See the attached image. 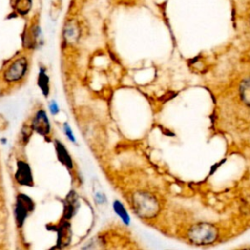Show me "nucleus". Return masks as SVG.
I'll return each mask as SVG.
<instances>
[{
	"instance_id": "obj_1",
	"label": "nucleus",
	"mask_w": 250,
	"mask_h": 250,
	"mask_svg": "<svg viewBox=\"0 0 250 250\" xmlns=\"http://www.w3.org/2000/svg\"><path fill=\"white\" fill-rule=\"evenodd\" d=\"M135 212L142 218L149 219L159 211V204L154 196L146 192H137L133 195Z\"/></svg>"
},
{
	"instance_id": "obj_2",
	"label": "nucleus",
	"mask_w": 250,
	"mask_h": 250,
	"mask_svg": "<svg viewBox=\"0 0 250 250\" xmlns=\"http://www.w3.org/2000/svg\"><path fill=\"white\" fill-rule=\"evenodd\" d=\"M188 237L196 244L211 243L217 237V229L210 224H198L189 229Z\"/></svg>"
},
{
	"instance_id": "obj_3",
	"label": "nucleus",
	"mask_w": 250,
	"mask_h": 250,
	"mask_svg": "<svg viewBox=\"0 0 250 250\" xmlns=\"http://www.w3.org/2000/svg\"><path fill=\"white\" fill-rule=\"evenodd\" d=\"M33 200L24 193H19L16 199L15 206V220L18 228H21L25 219L34 210Z\"/></svg>"
},
{
	"instance_id": "obj_4",
	"label": "nucleus",
	"mask_w": 250,
	"mask_h": 250,
	"mask_svg": "<svg viewBox=\"0 0 250 250\" xmlns=\"http://www.w3.org/2000/svg\"><path fill=\"white\" fill-rule=\"evenodd\" d=\"M28 62L23 57L13 62L4 71V78L8 82H16L21 80L27 71Z\"/></svg>"
},
{
	"instance_id": "obj_5",
	"label": "nucleus",
	"mask_w": 250,
	"mask_h": 250,
	"mask_svg": "<svg viewBox=\"0 0 250 250\" xmlns=\"http://www.w3.org/2000/svg\"><path fill=\"white\" fill-rule=\"evenodd\" d=\"M15 179L21 186L31 187L33 186V177L31 168L24 160H19L17 162V170L15 173Z\"/></svg>"
},
{
	"instance_id": "obj_6",
	"label": "nucleus",
	"mask_w": 250,
	"mask_h": 250,
	"mask_svg": "<svg viewBox=\"0 0 250 250\" xmlns=\"http://www.w3.org/2000/svg\"><path fill=\"white\" fill-rule=\"evenodd\" d=\"M30 128L42 136H47L50 134L51 125L47 113L44 109H39L35 113L34 117L32 118Z\"/></svg>"
},
{
	"instance_id": "obj_7",
	"label": "nucleus",
	"mask_w": 250,
	"mask_h": 250,
	"mask_svg": "<svg viewBox=\"0 0 250 250\" xmlns=\"http://www.w3.org/2000/svg\"><path fill=\"white\" fill-rule=\"evenodd\" d=\"M55 147H56V152H57V156L58 159L64 165L66 166L67 169H72L73 167V162L72 159L68 153V151L66 150L65 146L63 144H62L60 141L56 140L55 141Z\"/></svg>"
},
{
	"instance_id": "obj_8",
	"label": "nucleus",
	"mask_w": 250,
	"mask_h": 250,
	"mask_svg": "<svg viewBox=\"0 0 250 250\" xmlns=\"http://www.w3.org/2000/svg\"><path fill=\"white\" fill-rule=\"evenodd\" d=\"M76 203L77 198L74 195H71V193L67 196L65 202H64V212H63V218L65 220L70 219L76 210Z\"/></svg>"
},
{
	"instance_id": "obj_9",
	"label": "nucleus",
	"mask_w": 250,
	"mask_h": 250,
	"mask_svg": "<svg viewBox=\"0 0 250 250\" xmlns=\"http://www.w3.org/2000/svg\"><path fill=\"white\" fill-rule=\"evenodd\" d=\"M37 83L38 86L40 87L43 95L45 97H48L49 95V77L45 72V69L40 68L39 74H38V79H37Z\"/></svg>"
},
{
	"instance_id": "obj_10",
	"label": "nucleus",
	"mask_w": 250,
	"mask_h": 250,
	"mask_svg": "<svg viewBox=\"0 0 250 250\" xmlns=\"http://www.w3.org/2000/svg\"><path fill=\"white\" fill-rule=\"evenodd\" d=\"M32 7V0H15L14 8L17 13L24 16L29 13Z\"/></svg>"
},
{
	"instance_id": "obj_11",
	"label": "nucleus",
	"mask_w": 250,
	"mask_h": 250,
	"mask_svg": "<svg viewBox=\"0 0 250 250\" xmlns=\"http://www.w3.org/2000/svg\"><path fill=\"white\" fill-rule=\"evenodd\" d=\"M239 91L243 103L250 106V77L242 81V83L240 84Z\"/></svg>"
},
{
	"instance_id": "obj_12",
	"label": "nucleus",
	"mask_w": 250,
	"mask_h": 250,
	"mask_svg": "<svg viewBox=\"0 0 250 250\" xmlns=\"http://www.w3.org/2000/svg\"><path fill=\"white\" fill-rule=\"evenodd\" d=\"M113 209L115 210V212L119 215V217L124 221V223L128 224L129 223V216L124 208V206L119 202V201H114L113 203Z\"/></svg>"
},
{
	"instance_id": "obj_13",
	"label": "nucleus",
	"mask_w": 250,
	"mask_h": 250,
	"mask_svg": "<svg viewBox=\"0 0 250 250\" xmlns=\"http://www.w3.org/2000/svg\"><path fill=\"white\" fill-rule=\"evenodd\" d=\"M63 130H64L65 135L68 137V139L71 140L72 142H75V138H74V136H73V134H72V131H71L70 127L68 126V124L65 123V124L63 125Z\"/></svg>"
},
{
	"instance_id": "obj_14",
	"label": "nucleus",
	"mask_w": 250,
	"mask_h": 250,
	"mask_svg": "<svg viewBox=\"0 0 250 250\" xmlns=\"http://www.w3.org/2000/svg\"><path fill=\"white\" fill-rule=\"evenodd\" d=\"M50 110L53 115H55L59 112V106L55 101H52V103L50 104Z\"/></svg>"
}]
</instances>
